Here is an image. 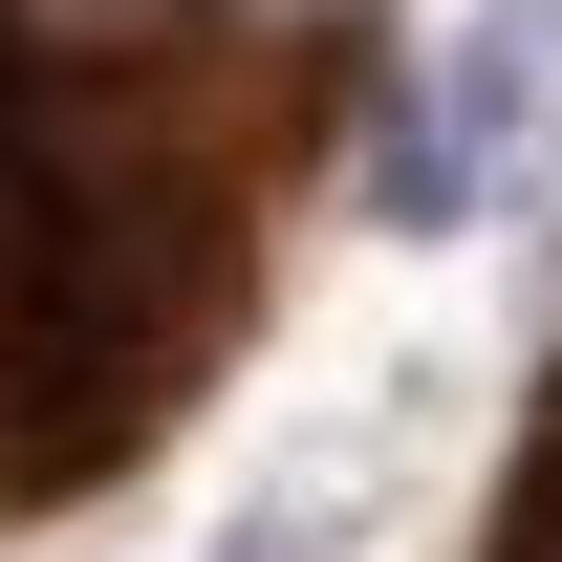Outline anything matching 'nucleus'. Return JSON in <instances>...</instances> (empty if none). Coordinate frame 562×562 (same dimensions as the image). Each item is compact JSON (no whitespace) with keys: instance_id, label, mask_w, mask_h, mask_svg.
<instances>
[{"instance_id":"1","label":"nucleus","mask_w":562,"mask_h":562,"mask_svg":"<svg viewBox=\"0 0 562 562\" xmlns=\"http://www.w3.org/2000/svg\"><path fill=\"white\" fill-rule=\"evenodd\" d=\"M303 87L238 0H0V497H87L216 368Z\"/></svg>"},{"instance_id":"2","label":"nucleus","mask_w":562,"mask_h":562,"mask_svg":"<svg viewBox=\"0 0 562 562\" xmlns=\"http://www.w3.org/2000/svg\"><path fill=\"white\" fill-rule=\"evenodd\" d=\"M497 562H562V412H541V454H519V497H497Z\"/></svg>"}]
</instances>
